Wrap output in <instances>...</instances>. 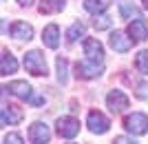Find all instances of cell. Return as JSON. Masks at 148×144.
<instances>
[{
  "instance_id": "18",
  "label": "cell",
  "mask_w": 148,
  "mask_h": 144,
  "mask_svg": "<svg viewBox=\"0 0 148 144\" xmlns=\"http://www.w3.org/2000/svg\"><path fill=\"white\" fill-rule=\"evenodd\" d=\"M106 7H108V0H84V9L88 13H95V16L106 11Z\"/></svg>"
},
{
  "instance_id": "27",
  "label": "cell",
  "mask_w": 148,
  "mask_h": 144,
  "mask_svg": "<svg viewBox=\"0 0 148 144\" xmlns=\"http://www.w3.org/2000/svg\"><path fill=\"white\" fill-rule=\"evenodd\" d=\"M142 7H144V9L148 11V0H142Z\"/></svg>"
},
{
  "instance_id": "20",
  "label": "cell",
  "mask_w": 148,
  "mask_h": 144,
  "mask_svg": "<svg viewBox=\"0 0 148 144\" xmlns=\"http://www.w3.org/2000/svg\"><path fill=\"white\" fill-rule=\"evenodd\" d=\"M119 16H122V18H126V20L139 18V9H137L135 5H130V2H122V5H119Z\"/></svg>"
},
{
  "instance_id": "2",
  "label": "cell",
  "mask_w": 148,
  "mask_h": 144,
  "mask_svg": "<svg viewBox=\"0 0 148 144\" xmlns=\"http://www.w3.org/2000/svg\"><path fill=\"white\" fill-rule=\"evenodd\" d=\"M124 126L133 135H144V133H148V115L146 113H139V111L130 113L128 118L124 120Z\"/></svg>"
},
{
  "instance_id": "10",
  "label": "cell",
  "mask_w": 148,
  "mask_h": 144,
  "mask_svg": "<svg viewBox=\"0 0 148 144\" xmlns=\"http://www.w3.org/2000/svg\"><path fill=\"white\" fill-rule=\"evenodd\" d=\"M5 91H9V93H13L16 98H20V100H29L31 95V84L25 80H13L9 82V87H5Z\"/></svg>"
},
{
  "instance_id": "19",
  "label": "cell",
  "mask_w": 148,
  "mask_h": 144,
  "mask_svg": "<svg viewBox=\"0 0 148 144\" xmlns=\"http://www.w3.org/2000/svg\"><path fill=\"white\" fill-rule=\"evenodd\" d=\"M56 67H58V80L62 82V84H66L69 80V62H66V58H58L56 60Z\"/></svg>"
},
{
  "instance_id": "16",
  "label": "cell",
  "mask_w": 148,
  "mask_h": 144,
  "mask_svg": "<svg viewBox=\"0 0 148 144\" xmlns=\"http://www.w3.org/2000/svg\"><path fill=\"white\" fill-rule=\"evenodd\" d=\"M62 9H64V0H42L40 2L42 13H60Z\"/></svg>"
},
{
  "instance_id": "8",
  "label": "cell",
  "mask_w": 148,
  "mask_h": 144,
  "mask_svg": "<svg viewBox=\"0 0 148 144\" xmlns=\"http://www.w3.org/2000/svg\"><path fill=\"white\" fill-rule=\"evenodd\" d=\"M58 133H60L62 138H75L77 133H80V122L75 118H60L58 120Z\"/></svg>"
},
{
  "instance_id": "14",
  "label": "cell",
  "mask_w": 148,
  "mask_h": 144,
  "mask_svg": "<svg viewBox=\"0 0 148 144\" xmlns=\"http://www.w3.org/2000/svg\"><path fill=\"white\" fill-rule=\"evenodd\" d=\"M11 38H16V40H31L33 38V27L22 22V20H16L11 25Z\"/></svg>"
},
{
  "instance_id": "26",
  "label": "cell",
  "mask_w": 148,
  "mask_h": 144,
  "mask_svg": "<svg viewBox=\"0 0 148 144\" xmlns=\"http://www.w3.org/2000/svg\"><path fill=\"white\" fill-rule=\"evenodd\" d=\"M20 7H29V5H33V0H16Z\"/></svg>"
},
{
  "instance_id": "25",
  "label": "cell",
  "mask_w": 148,
  "mask_h": 144,
  "mask_svg": "<svg viewBox=\"0 0 148 144\" xmlns=\"http://www.w3.org/2000/svg\"><path fill=\"white\" fill-rule=\"evenodd\" d=\"M29 102L33 104V107H40V104H44V98H42V95H31Z\"/></svg>"
},
{
  "instance_id": "3",
  "label": "cell",
  "mask_w": 148,
  "mask_h": 144,
  "mask_svg": "<svg viewBox=\"0 0 148 144\" xmlns=\"http://www.w3.org/2000/svg\"><path fill=\"white\" fill-rule=\"evenodd\" d=\"M104 73V64L102 62H77L75 64V75L77 78H84V80H93V78H97V75Z\"/></svg>"
},
{
  "instance_id": "7",
  "label": "cell",
  "mask_w": 148,
  "mask_h": 144,
  "mask_svg": "<svg viewBox=\"0 0 148 144\" xmlns=\"http://www.w3.org/2000/svg\"><path fill=\"white\" fill-rule=\"evenodd\" d=\"M84 56L93 62H102V58H104V47L99 42L97 38H86L84 40Z\"/></svg>"
},
{
  "instance_id": "12",
  "label": "cell",
  "mask_w": 148,
  "mask_h": 144,
  "mask_svg": "<svg viewBox=\"0 0 148 144\" xmlns=\"http://www.w3.org/2000/svg\"><path fill=\"white\" fill-rule=\"evenodd\" d=\"M42 42L49 49H58L60 47V27L58 25H47L42 31Z\"/></svg>"
},
{
  "instance_id": "15",
  "label": "cell",
  "mask_w": 148,
  "mask_h": 144,
  "mask_svg": "<svg viewBox=\"0 0 148 144\" xmlns=\"http://www.w3.org/2000/svg\"><path fill=\"white\" fill-rule=\"evenodd\" d=\"M16 71H18V62H16V58L5 49L2 51V58H0V73L9 75V73H16Z\"/></svg>"
},
{
  "instance_id": "17",
  "label": "cell",
  "mask_w": 148,
  "mask_h": 144,
  "mask_svg": "<svg viewBox=\"0 0 148 144\" xmlns=\"http://www.w3.org/2000/svg\"><path fill=\"white\" fill-rule=\"evenodd\" d=\"M84 33H86L84 22H73V25L69 27V31H66V40H69V42H75V40L84 38Z\"/></svg>"
},
{
  "instance_id": "24",
  "label": "cell",
  "mask_w": 148,
  "mask_h": 144,
  "mask_svg": "<svg viewBox=\"0 0 148 144\" xmlns=\"http://www.w3.org/2000/svg\"><path fill=\"white\" fill-rule=\"evenodd\" d=\"M113 144H139V142H135L133 138H126V135H119V138L113 140Z\"/></svg>"
},
{
  "instance_id": "22",
  "label": "cell",
  "mask_w": 148,
  "mask_h": 144,
  "mask_svg": "<svg viewBox=\"0 0 148 144\" xmlns=\"http://www.w3.org/2000/svg\"><path fill=\"white\" fill-rule=\"evenodd\" d=\"M93 27H95L97 31H104V29H108V27H111V18H108L106 13H97V16H95V20H93Z\"/></svg>"
},
{
  "instance_id": "21",
  "label": "cell",
  "mask_w": 148,
  "mask_h": 144,
  "mask_svg": "<svg viewBox=\"0 0 148 144\" xmlns=\"http://www.w3.org/2000/svg\"><path fill=\"white\" fill-rule=\"evenodd\" d=\"M135 67H137V71H139L142 75H148V49H144V51H139V53H137Z\"/></svg>"
},
{
  "instance_id": "9",
  "label": "cell",
  "mask_w": 148,
  "mask_h": 144,
  "mask_svg": "<svg viewBox=\"0 0 148 144\" xmlns=\"http://www.w3.org/2000/svg\"><path fill=\"white\" fill-rule=\"evenodd\" d=\"M128 36L133 38V40H137V42L148 40V25H146V20H142V18L133 20V22L128 25Z\"/></svg>"
},
{
  "instance_id": "23",
  "label": "cell",
  "mask_w": 148,
  "mask_h": 144,
  "mask_svg": "<svg viewBox=\"0 0 148 144\" xmlns=\"http://www.w3.org/2000/svg\"><path fill=\"white\" fill-rule=\"evenodd\" d=\"M5 144H25L22 138H20L18 133H7L5 135Z\"/></svg>"
},
{
  "instance_id": "5",
  "label": "cell",
  "mask_w": 148,
  "mask_h": 144,
  "mask_svg": "<svg viewBox=\"0 0 148 144\" xmlns=\"http://www.w3.org/2000/svg\"><path fill=\"white\" fill-rule=\"evenodd\" d=\"M86 124L88 129H91L93 133H106L108 131V126H111V122H108V118H106L104 113H99V111H91L88 113V118H86Z\"/></svg>"
},
{
  "instance_id": "13",
  "label": "cell",
  "mask_w": 148,
  "mask_h": 144,
  "mask_svg": "<svg viewBox=\"0 0 148 144\" xmlns=\"http://www.w3.org/2000/svg\"><path fill=\"white\" fill-rule=\"evenodd\" d=\"M0 120H2V124H18L20 120H22V109L13 107V104H9V107H2V111H0Z\"/></svg>"
},
{
  "instance_id": "11",
  "label": "cell",
  "mask_w": 148,
  "mask_h": 144,
  "mask_svg": "<svg viewBox=\"0 0 148 144\" xmlns=\"http://www.w3.org/2000/svg\"><path fill=\"white\" fill-rule=\"evenodd\" d=\"M108 44H111L117 53H126V51L130 49L133 40H130V38H126V33H122V31H113L111 38H108Z\"/></svg>"
},
{
  "instance_id": "6",
  "label": "cell",
  "mask_w": 148,
  "mask_h": 144,
  "mask_svg": "<svg viewBox=\"0 0 148 144\" xmlns=\"http://www.w3.org/2000/svg\"><path fill=\"white\" fill-rule=\"evenodd\" d=\"M29 140L33 144H47L51 140V131L44 122H33L29 129Z\"/></svg>"
},
{
  "instance_id": "1",
  "label": "cell",
  "mask_w": 148,
  "mask_h": 144,
  "mask_svg": "<svg viewBox=\"0 0 148 144\" xmlns=\"http://www.w3.org/2000/svg\"><path fill=\"white\" fill-rule=\"evenodd\" d=\"M25 69L33 75H47V60L38 49L25 53Z\"/></svg>"
},
{
  "instance_id": "4",
  "label": "cell",
  "mask_w": 148,
  "mask_h": 144,
  "mask_svg": "<svg viewBox=\"0 0 148 144\" xmlns=\"http://www.w3.org/2000/svg\"><path fill=\"white\" fill-rule=\"evenodd\" d=\"M130 100L124 91H111L106 95V107L111 109V113H122L124 109H128Z\"/></svg>"
}]
</instances>
